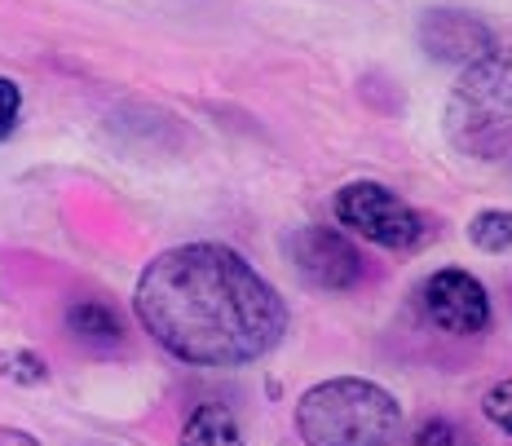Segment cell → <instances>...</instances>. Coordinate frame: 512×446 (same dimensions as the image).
<instances>
[{
	"label": "cell",
	"instance_id": "1",
	"mask_svg": "<svg viewBox=\"0 0 512 446\" xmlns=\"http://www.w3.org/2000/svg\"><path fill=\"white\" fill-rule=\"evenodd\" d=\"M142 327L190 367H243L287 332L283 296L226 243L159 252L133 292Z\"/></svg>",
	"mask_w": 512,
	"mask_h": 446
},
{
	"label": "cell",
	"instance_id": "2",
	"mask_svg": "<svg viewBox=\"0 0 512 446\" xmlns=\"http://www.w3.org/2000/svg\"><path fill=\"white\" fill-rule=\"evenodd\" d=\"M296 433L305 446H393L402 438V402L376 380L336 376L301 394Z\"/></svg>",
	"mask_w": 512,
	"mask_h": 446
},
{
	"label": "cell",
	"instance_id": "3",
	"mask_svg": "<svg viewBox=\"0 0 512 446\" xmlns=\"http://www.w3.org/2000/svg\"><path fill=\"white\" fill-rule=\"evenodd\" d=\"M446 137L468 159L512 155V49L468 62L446 98Z\"/></svg>",
	"mask_w": 512,
	"mask_h": 446
},
{
	"label": "cell",
	"instance_id": "4",
	"mask_svg": "<svg viewBox=\"0 0 512 446\" xmlns=\"http://www.w3.org/2000/svg\"><path fill=\"white\" fill-rule=\"evenodd\" d=\"M336 221L389 252H415L429 235L420 212L380 182H349L336 195Z\"/></svg>",
	"mask_w": 512,
	"mask_h": 446
},
{
	"label": "cell",
	"instance_id": "5",
	"mask_svg": "<svg viewBox=\"0 0 512 446\" xmlns=\"http://www.w3.org/2000/svg\"><path fill=\"white\" fill-rule=\"evenodd\" d=\"M287 248V261L296 265L305 283L323 292H345L362 279V257L358 248L349 243L340 230H327V226H301L283 239Z\"/></svg>",
	"mask_w": 512,
	"mask_h": 446
},
{
	"label": "cell",
	"instance_id": "6",
	"mask_svg": "<svg viewBox=\"0 0 512 446\" xmlns=\"http://www.w3.org/2000/svg\"><path fill=\"white\" fill-rule=\"evenodd\" d=\"M420 305L451 336H482L490 327V296L468 270H437L424 279Z\"/></svg>",
	"mask_w": 512,
	"mask_h": 446
},
{
	"label": "cell",
	"instance_id": "7",
	"mask_svg": "<svg viewBox=\"0 0 512 446\" xmlns=\"http://www.w3.org/2000/svg\"><path fill=\"white\" fill-rule=\"evenodd\" d=\"M420 49L429 53L433 62H455V67H468L482 53L495 49V36H490L486 23H477L473 14H460V9H429L420 18Z\"/></svg>",
	"mask_w": 512,
	"mask_h": 446
},
{
	"label": "cell",
	"instance_id": "8",
	"mask_svg": "<svg viewBox=\"0 0 512 446\" xmlns=\"http://www.w3.org/2000/svg\"><path fill=\"white\" fill-rule=\"evenodd\" d=\"M181 446H248V442H243L239 420H234L226 407L204 402V407L186 420V429H181Z\"/></svg>",
	"mask_w": 512,
	"mask_h": 446
},
{
	"label": "cell",
	"instance_id": "9",
	"mask_svg": "<svg viewBox=\"0 0 512 446\" xmlns=\"http://www.w3.org/2000/svg\"><path fill=\"white\" fill-rule=\"evenodd\" d=\"M67 327H71V336L84 345H120V336H124V327H120V318H115L111 305H102V301H76L67 310Z\"/></svg>",
	"mask_w": 512,
	"mask_h": 446
},
{
	"label": "cell",
	"instance_id": "10",
	"mask_svg": "<svg viewBox=\"0 0 512 446\" xmlns=\"http://www.w3.org/2000/svg\"><path fill=\"white\" fill-rule=\"evenodd\" d=\"M468 239L482 252H508L512 248V212L508 208H486L473 217L468 226Z\"/></svg>",
	"mask_w": 512,
	"mask_h": 446
},
{
	"label": "cell",
	"instance_id": "11",
	"mask_svg": "<svg viewBox=\"0 0 512 446\" xmlns=\"http://www.w3.org/2000/svg\"><path fill=\"white\" fill-rule=\"evenodd\" d=\"M482 416L495 424L499 433H508V438H512V380H499V385H490V389H486V398H482Z\"/></svg>",
	"mask_w": 512,
	"mask_h": 446
},
{
	"label": "cell",
	"instance_id": "12",
	"mask_svg": "<svg viewBox=\"0 0 512 446\" xmlns=\"http://www.w3.org/2000/svg\"><path fill=\"white\" fill-rule=\"evenodd\" d=\"M18 115H23V93L9 76H0V142L18 129Z\"/></svg>",
	"mask_w": 512,
	"mask_h": 446
},
{
	"label": "cell",
	"instance_id": "13",
	"mask_svg": "<svg viewBox=\"0 0 512 446\" xmlns=\"http://www.w3.org/2000/svg\"><path fill=\"white\" fill-rule=\"evenodd\" d=\"M0 371H5V376H14V380H27V385H36V380L49 376L45 363H40L36 354H5V358H0Z\"/></svg>",
	"mask_w": 512,
	"mask_h": 446
},
{
	"label": "cell",
	"instance_id": "14",
	"mask_svg": "<svg viewBox=\"0 0 512 446\" xmlns=\"http://www.w3.org/2000/svg\"><path fill=\"white\" fill-rule=\"evenodd\" d=\"M407 446H455V429L451 420H429L420 433L407 442Z\"/></svg>",
	"mask_w": 512,
	"mask_h": 446
},
{
	"label": "cell",
	"instance_id": "15",
	"mask_svg": "<svg viewBox=\"0 0 512 446\" xmlns=\"http://www.w3.org/2000/svg\"><path fill=\"white\" fill-rule=\"evenodd\" d=\"M0 446H40V442L23 429H0Z\"/></svg>",
	"mask_w": 512,
	"mask_h": 446
}]
</instances>
